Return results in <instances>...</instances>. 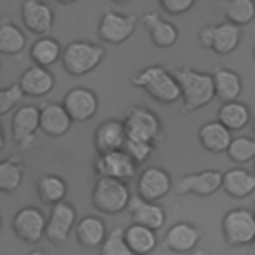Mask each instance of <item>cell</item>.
<instances>
[{"label":"cell","mask_w":255,"mask_h":255,"mask_svg":"<svg viewBox=\"0 0 255 255\" xmlns=\"http://www.w3.org/2000/svg\"><path fill=\"white\" fill-rule=\"evenodd\" d=\"M131 84L149 94L159 104H173L181 100V90L175 74L161 64H149L131 76Z\"/></svg>","instance_id":"cell-1"},{"label":"cell","mask_w":255,"mask_h":255,"mask_svg":"<svg viewBox=\"0 0 255 255\" xmlns=\"http://www.w3.org/2000/svg\"><path fill=\"white\" fill-rule=\"evenodd\" d=\"M179 90H181V102H183V112L191 114L203 106H207L215 98V84L213 76L195 68H177L175 72Z\"/></svg>","instance_id":"cell-2"},{"label":"cell","mask_w":255,"mask_h":255,"mask_svg":"<svg viewBox=\"0 0 255 255\" xmlns=\"http://www.w3.org/2000/svg\"><path fill=\"white\" fill-rule=\"evenodd\" d=\"M106 56V48L102 44H94L88 40H74L64 48L62 66L72 76H86L96 70Z\"/></svg>","instance_id":"cell-3"},{"label":"cell","mask_w":255,"mask_h":255,"mask_svg":"<svg viewBox=\"0 0 255 255\" xmlns=\"http://www.w3.org/2000/svg\"><path fill=\"white\" fill-rule=\"evenodd\" d=\"M129 201H131V195L126 181L112 179V177H96L92 185V205L98 211L116 215L128 209Z\"/></svg>","instance_id":"cell-4"},{"label":"cell","mask_w":255,"mask_h":255,"mask_svg":"<svg viewBox=\"0 0 255 255\" xmlns=\"http://www.w3.org/2000/svg\"><path fill=\"white\" fill-rule=\"evenodd\" d=\"M126 135L131 141H143L157 145L163 139V126L161 120L143 106H131L124 118Z\"/></svg>","instance_id":"cell-5"},{"label":"cell","mask_w":255,"mask_h":255,"mask_svg":"<svg viewBox=\"0 0 255 255\" xmlns=\"http://www.w3.org/2000/svg\"><path fill=\"white\" fill-rule=\"evenodd\" d=\"M221 231L231 247H249L255 241V213L245 207L231 209L221 219Z\"/></svg>","instance_id":"cell-6"},{"label":"cell","mask_w":255,"mask_h":255,"mask_svg":"<svg viewBox=\"0 0 255 255\" xmlns=\"http://www.w3.org/2000/svg\"><path fill=\"white\" fill-rule=\"evenodd\" d=\"M12 139L20 151H28L36 145V133L40 129V108L26 104L12 116Z\"/></svg>","instance_id":"cell-7"},{"label":"cell","mask_w":255,"mask_h":255,"mask_svg":"<svg viewBox=\"0 0 255 255\" xmlns=\"http://www.w3.org/2000/svg\"><path fill=\"white\" fill-rule=\"evenodd\" d=\"M137 26V14H124L106 10L98 24V36L106 44H122L135 32Z\"/></svg>","instance_id":"cell-8"},{"label":"cell","mask_w":255,"mask_h":255,"mask_svg":"<svg viewBox=\"0 0 255 255\" xmlns=\"http://www.w3.org/2000/svg\"><path fill=\"white\" fill-rule=\"evenodd\" d=\"M46 227H48L46 215L34 205H26L18 209L12 217V231L24 243H32V245L38 243L42 237H46Z\"/></svg>","instance_id":"cell-9"},{"label":"cell","mask_w":255,"mask_h":255,"mask_svg":"<svg viewBox=\"0 0 255 255\" xmlns=\"http://www.w3.org/2000/svg\"><path fill=\"white\" fill-rule=\"evenodd\" d=\"M94 171L98 177H112L120 181H128L137 173V163L124 151H110V153H98L94 161Z\"/></svg>","instance_id":"cell-10"},{"label":"cell","mask_w":255,"mask_h":255,"mask_svg":"<svg viewBox=\"0 0 255 255\" xmlns=\"http://www.w3.org/2000/svg\"><path fill=\"white\" fill-rule=\"evenodd\" d=\"M62 106L66 108V112L72 118V122L86 124L96 116L100 102H98V96H96L94 90L84 88V86H76V88L66 92Z\"/></svg>","instance_id":"cell-11"},{"label":"cell","mask_w":255,"mask_h":255,"mask_svg":"<svg viewBox=\"0 0 255 255\" xmlns=\"http://www.w3.org/2000/svg\"><path fill=\"white\" fill-rule=\"evenodd\" d=\"M223 187V173L219 169H203L197 173H187L177 179L175 183V193L179 195H199L207 197L213 195L217 189Z\"/></svg>","instance_id":"cell-12"},{"label":"cell","mask_w":255,"mask_h":255,"mask_svg":"<svg viewBox=\"0 0 255 255\" xmlns=\"http://www.w3.org/2000/svg\"><path fill=\"white\" fill-rule=\"evenodd\" d=\"M171 177L159 165H147L137 177V195L145 201L157 203L171 191Z\"/></svg>","instance_id":"cell-13"},{"label":"cell","mask_w":255,"mask_h":255,"mask_svg":"<svg viewBox=\"0 0 255 255\" xmlns=\"http://www.w3.org/2000/svg\"><path fill=\"white\" fill-rule=\"evenodd\" d=\"M78 225L76 221V209L72 203L62 201L52 207L46 227V239L52 245H64L72 233V229Z\"/></svg>","instance_id":"cell-14"},{"label":"cell","mask_w":255,"mask_h":255,"mask_svg":"<svg viewBox=\"0 0 255 255\" xmlns=\"http://www.w3.org/2000/svg\"><path fill=\"white\" fill-rule=\"evenodd\" d=\"M20 16H22V22L28 32H32L40 38L50 36L52 28H54V12L48 4H44L40 0H24L22 8H20Z\"/></svg>","instance_id":"cell-15"},{"label":"cell","mask_w":255,"mask_h":255,"mask_svg":"<svg viewBox=\"0 0 255 255\" xmlns=\"http://www.w3.org/2000/svg\"><path fill=\"white\" fill-rule=\"evenodd\" d=\"M199 239H201L199 227H195L189 221H179V223H173L165 231L161 245H163V249H167L171 253H193Z\"/></svg>","instance_id":"cell-16"},{"label":"cell","mask_w":255,"mask_h":255,"mask_svg":"<svg viewBox=\"0 0 255 255\" xmlns=\"http://www.w3.org/2000/svg\"><path fill=\"white\" fill-rule=\"evenodd\" d=\"M128 135H126V126L124 120H104L96 131H94V147L98 153H110V151H120L126 147Z\"/></svg>","instance_id":"cell-17"},{"label":"cell","mask_w":255,"mask_h":255,"mask_svg":"<svg viewBox=\"0 0 255 255\" xmlns=\"http://www.w3.org/2000/svg\"><path fill=\"white\" fill-rule=\"evenodd\" d=\"M128 213L131 217V223L135 225H143L147 229L159 231L165 225V209L159 203H151L141 199L139 195H133L129 205H128Z\"/></svg>","instance_id":"cell-18"},{"label":"cell","mask_w":255,"mask_h":255,"mask_svg":"<svg viewBox=\"0 0 255 255\" xmlns=\"http://www.w3.org/2000/svg\"><path fill=\"white\" fill-rule=\"evenodd\" d=\"M72 126V118L66 108L58 102H50L40 106V129L50 137H62L68 133Z\"/></svg>","instance_id":"cell-19"},{"label":"cell","mask_w":255,"mask_h":255,"mask_svg":"<svg viewBox=\"0 0 255 255\" xmlns=\"http://www.w3.org/2000/svg\"><path fill=\"white\" fill-rule=\"evenodd\" d=\"M54 82H56V78L50 72V68H42V66H36V64L26 68L22 72L20 80H18L24 94L32 96V98H42V96L50 94L52 88H54Z\"/></svg>","instance_id":"cell-20"},{"label":"cell","mask_w":255,"mask_h":255,"mask_svg":"<svg viewBox=\"0 0 255 255\" xmlns=\"http://www.w3.org/2000/svg\"><path fill=\"white\" fill-rule=\"evenodd\" d=\"M197 137H199V143L203 149L211 151V153H227L233 137H231V131L219 124L217 120L215 122H205L199 131H197Z\"/></svg>","instance_id":"cell-21"},{"label":"cell","mask_w":255,"mask_h":255,"mask_svg":"<svg viewBox=\"0 0 255 255\" xmlns=\"http://www.w3.org/2000/svg\"><path fill=\"white\" fill-rule=\"evenodd\" d=\"M106 239H108V229H106V223L100 217L86 215V217H82L78 221V225H76V241L84 249L102 247Z\"/></svg>","instance_id":"cell-22"},{"label":"cell","mask_w":255,"mask_h":255,"mask_svg":"<svg viewBox=\"0 0 255 255\" xmlns=\"http://www.w3.org/2000/svg\"><path fill=\"white\" fill-rule=\"evenodd\" d=\"M211 76H213V84H215V98L221 100V104L237 102V98L241 96V90H243L241 76L229 68H215L211 72Z\"/></svg>","instance_id":"cell-23"},{"label":"cell","mask_w":255,"mask_h":255,"mask_svg":"<svg viewBox=\"0 0 255 255\" xmlns=\"http://www.w3.org/2000/svg\"><path fill=\"white\" fill-rule=\"evenodd\" d=\"M223 191L229 197L243 199L255 191V173L243 167H231L223 173Z\"/></svg>","instance_id":"cell-24"},{"label":"cell","mask_w":255,"mask_h":255,"mask_svg":"<svg viewBox=\"0 0 255 255\" xmlns=\"http://www.w3.org/2000/svg\"><path fill=\"white\" fill-rule=\"evenodd\" d=\"M217 12L225 22L243 28L255 20V0H221L217 4Z\"/></svg>","instance_id":"cell-25"},{"label":"cell","mask_w":255,"mask_h":255,"mask_svg":"<svg viewBox=\"0 0 255 255\" xmlns=\"http://www.w3.org/2000/svg\"><path fill=\"white\" fill-rule=\"evenodd\" d=\"M36 191H38V197L42 203H48L54 207V205L66 201L68 183L64 177H60L56 173H44L36 181Z\"/></svg>","instance_id":"cell-26"},{"label":"cell","mask_w":255,"mask_h":255,"mask_svg":"<svg viewBox=\"0 0 255 255\" xmlns=\"http://www.w3.org/2000/svg\"><path fill=\"white\" fill-rule=\"evenodd\" d=\"M62 54H64V48L60 46V42L52 36H44V38H38L32 48H30V58L36 66H42V68H50L52 64H56L58 60L62 62Z\"/></svg>","instance_id":"cell-27"},{"label":"cell","mask_w":255,"mask_h":255,"mask_svg":"<svg viewBox=\"0 0 255 255\" xmlns=\"http://www.w3.org/2000/svg\"><path fill=\"white\" fill-rule=\"evenodd\" d=\"M126 243L135 255H149L157 247V235L153 229L129 223L126 227Z\"/></svg>","instance_id":"cell-28"},{"label":"cell","mask_w":255,"mask_h":255,"mask_svg":"<svg viewBox=\"0 0 255 255\" xmlns=\"http://www.w3.org/2000/svg\"><path fill=\"white\" fill-rule=\"evenodd\" d=\"M243 40V30L231 22L215 24V38H213V52L219 56L231 54Z\"/></svg>","instance_id":"cell-29"},{"label":"cell","mask_w":255,"mask_h":255,"mask_svg":"<svg viewBox=\"0 0 255 255\" xmlns=\"http://www.w3.org/2000/svg\"><path fill=\"white\" fill-rule=\"evenodd\" d=\"M217 122L223 124L229 131L233 129H243L251 122V112L243 102H229L221 104L217 110Z\"/></svg>","instance_id":"cell-30"},{"label":"cell","mask_w":255,"mask_h":255,"mask_svg":"<svg viewBox=\"0 0 255 255\" xmlns=\"http://www.w3.org/2000/svg\"><path fill=\"white\" fill-rule=\"evenodd\" d=\"M26 48V34L10 20H2L0 24V52L14 56Z\"/></svg>","instance_id":"cell-31"},{"label":"cell","mask_w":255,"mask_h":255,"mask_svg":"<svg viewBox=\"0 0 255 255\" xmlns=\"http://www.w3.org/2000/svg\"><path fill=\"white\" fill-rule=\"evenodd\" d=\"M22 179H24V163L16 155L2 159V163H0V189L4 193H12L20 187Z\"/></svg>","instance_id":"cell-32"},{"label":"cell","mask_w":255,"mask_h":255,"mask_svg":"<svg viewBox=\"0 0 255 255\" xmlns=\"http://www.w3.org/2000/svg\"><path fill=\"white\" fill-rule=\"evenodd\" d=\"M147 32H149L151 42H153L157 48H171V46L177 42V38H179L177 26L171 24V22H167V20H163V18H161L157 24H153Z\"/></svg>","instance_id":"cell-33"},{"label":"cell","mask_w":255,"mask_h":255,"mask_svg":"<svg viewBox=\"0 0 255 255\" xmlns=\"http://www.w3.org/2000/svg\"><path fill=\"white\" fill-rule=\"evenodd\" d=\"M100 255H135L126 243V227H114L100 247Z\"/></svg>","instance_id":"cell-34"},{"label":"cell","mask_w":255,"mask_h":255,"mask_svg":"<svg viewBox=\"0 0 255 255\" xmlns=\"http://www.w3.org/2000/svg\"><path fill=\"white\" fill-rule=\"evenodd\" d=\"M227 155L235 163H245V161L253 159L255 157V139L247 137V135L233 137V141H231V145L227 149Z\"/></svg>","instance_id":"cell-35"},{"label":"cell","mask_w":255,"mask_h":255,"mask_svg":"<svg viewBox=\"0 0 255 255\" xmlns=\"http://www.w3.org/2000/svg\"><path fill=\"white\" fill-rule=\"evenodd\" d=\"M26 94H24V90H22V86L18 82L2 88L0 90V116H6L12 108H16V104H20V100Z\"/></svg>","instance_id":"cell-36"},{"label":"cell","mask_w":255,"mask_h":255,"mask_svg":"<svg viewBox=\"0 0 255 255\" xmlns=\"http://www.w3.org/2000/svg\"><path fill=\"white\" fill-rule=\"evenodd\" d=\"M124 151H126L137 165H141L143 161H147V159L153 155L155 145H153V143H143V141H131V139H128Z\"/></svg>","instance_id":"cell-37"},{"label":"cell","mask_w":255,"mask_h":255,"mask_svg":"<svg viewBox=\"0 0 255 255\" xmlns=\"http://www.w3.org/2000/svg\"><path fill=\"white\" fill-rule=\"evenodd\" d=\"M193 0H161L159 2V8L163 10V12H167V14H183V12H187L189 8H193Z\"/></svg>","instance_id":"cell-38"},{"label":"cell","mask_w":255,"mask_h":255,"mask_svg":"<svg viewBox=\"0 0 255 255\" xmlns=\"http://www.w3.org/2000/svg\"><path fill=\"white\" fill-rule=\"evenodd\" d=\"M213 38H215V24H207L197 32V42L201 48H213Z\"/></svg>","instance_id":"cell-39"},{"label":"cell","mask_w":255,"mask_h":255,"mask_svg":"<svg viewBox=\"0 0 255 255\" xmlns=\"http://www.w3.org/2000/svg\"><path fill=\"white\" fill-rule=\"evenodd\" d=\"M161 20V16H159V12H155V10H147L145 14H143V26L149 30L153 24H157Z\"/></svg>","instance_id":"cell-40"},{"label":"cell","mask_w":255,"mask_h":255,"mask_svg":"<svg viewBox=\"0 0 255 255\" xmlns=\"http://www.w3.org/2000/svg\"><path fill=\"white\" fill-rule=\"evenodd\" d=\"M28 255H46V253H44L42 249H32V251H30Z\"/></svg>","instance_id":"cell-41"},{"label":"cell","mask_w":255,"mask_h":255,"mask_svg":"<svg viewBox=\"0 0 255 255\" xmlns=\"http://www.w3.org/2000/svg\"><path fill=\"white\" fill-rule=\"evenodd\" d=\"M249 255H255V241L249 245Z\"/></svg>","instance_id":"cell-42"},{"label":"cell","mask_w":255,"mask_h":255,"mask_svg":"<svg viewBox=\"0 0 255 255\" xmlns=\"http://www.w3.org/2000/svg\"><path fill=\"white\" fill-rule=\"evenodd\" d=\"M191 255H205V253H203V251H193Z\"/></svg>","instance_id":"cell-43"},{"label":"cell","mask_w":255,"mask_h":255,"mask_svg":"<svg viewBox=\"0 0 255 255\" xmlns=\"http://www.w3.org/2000/svg\"><path fill=\"white\" fill-rule=\"evenodd\" d=\"M253 131H255V118H253Z\"/></svg>","instance_id":"cell-44"},{"label":"cell","mask_w":255,"mask_h":255,"mask_svg":"<svg viewBox=\"0 0 255 255\" xmlns=\"http://www.w3.org/2000/svg\"><path fill=\"white\" fill-rule=\"evenodd\" d=\"M253 60H255V48H253Z\"/></svg>","instance_id":"cell-45"},{"label":"cell","mask_w":255,"mask_h":255,"mask_svg":"<svg viewBox=\"0 0 255 255\" xmlns=\"http://www.w3.org/2000/svg\"><path fill=\"white\" fill-rule=\"evenodd\" d=\"M253 173H255V163H253Z\"/></svg>","instance_id":"cell-46"},{"label":"cell","mask_w":255,"mask_h":255,"mask_svg":"<svg viewBox=\"0 0 255 255\" xmlns=\"http://www.w3.org/2000/svg\"><path fill=\"white\" fill-rule=\"evenodd\" d=\"M253 213H255V205H253Z\"/></svg>","instance_id":"cell-47"}]
</instances>
